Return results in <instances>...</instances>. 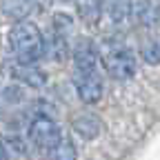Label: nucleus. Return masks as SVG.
Here are the masks:
<instances>
[{
    "instance_id": "nucleus-1",
    "label": "nucleus",
    "mask_w": 160,
    "mask_h": 160,
    "mask_svg": "<svg viewBox=\"0 0 160 160\" xmlns=\"http://www.w3.org/2000/svg\"><path fill=\"white\" fill-rule=\"evenodd\" d=\"M9 47L18 62L36 65L47 53V40L40 27L31 20H20L9 29Z\"/></svg>"
},
{
    "instance_id": "nucleus-2",
    "label": "nucleus",
    "mask_w": 160,
    "mask_h": 160,
    "mask_svg": "<svg viewBox=\"0 0 160 160\" xmlns=\"http://www.w3.org/2000/svg\"><path fill=\"white\" fill-rule=\"evenodd\" d=\"M98 60L113 80H129L136 76V58L120 38H107L98 49Z\"/></svg>"
},
{
    "instance_id": "nucleus-3",
    "label": "nucleus",
    "mask_w": 160,
    "mask_h": 160,
    "mask_svg": "<svg viewBox=\"0 0 160 160\" xmlns=\"http://www.w3.org/2000/svg\"><path fill=\"white\" fill-rule=\"evenodd\" d=\"M62 136L65 133L60 131L58 122H56L53 118L45 116V113L36 116L31 122H29V138H31V142L42 151V153H47L51 147H56Z\"/></svg>"
},
{
    "instance_id": "nucleus-4",
    "label": "nucleus",
    "mask_w": 160,
    "mask_h": 160,
    "mask_svg": "<svg viewBox=\"0 0 160 160\" xmlns=\"http://www.w3.org/2000/svg\"><path fill=\"white\" fill-rule=\"evenodd\" d=\"M76 91L78 98L82 100L85 105H96L102 98V76H100V69H76Z\"/></svg>"
},
{
    "instance_id": "nucleus-5",
    "label": "nucleus",
    "mask_w": 160,
    "mask_h": 160,
    "mask_svg": "<svg viewBox=\"0 0 160 160\" xmlns=\"http://www.w3.org/2000/svg\"><path fill=\"white\" fill-rule=\"evenodd\" d=\"M11 73H13L16 80H20V82H25L29 87H45V82H47L45 71H40L31 62H18L16 60V62L11 65Z\"/></svg>"
},
{
    "instance_id": "nucleus-6",
    "label": "nucleus",
    "mask_w": 160,
    "mask_h": 160,
    "mask_svg": "<svg viewBox=\"0 0 160 160\" xmlns=\"http://www.w3.org/2000/svg\"><path fill=\"white\" fill-rule=\"evenodd\" d=\"M100 7H102V13H107V18L113 25H120L129 16L131 0H100Z\"/></svg>"
},
{
    "instance_id": "nucleus-7",
    "label": "nucleus",
    "mask_w": 160,
    "mask_h": 160,
    "mask_svg": "<svg viewBox=\"0 0 160 160\" xmlns=\"http://www.w3.org/2000/svg\"><path fill=\"white\" fill-rule=\"evenodd\" d=\"M76 9L80 20L87 25L93 27L100 22V16H102V7H100V0H76Z\"/></svg>"
},
{
    "instance_id": "nucleus-8",
    "label": "nucleus",
    "mask_w": 160,
    "mask_h": 160,
    "mask_svg": "<svg viewBox=\"0 0 160 160\" xmlns=\"http://www.w3.org/2000/svg\"><path fill=\"white\" fill-rule=\"evenodd\" d=\"M45 158L47 160H78V151H76L73 140L67 138V136H62V138H60V142L45 153Z\"/></svg>"
},
{
    "instance_id": "nucleus-9",
    "label": "nucleus",
    "mask_w": 160,
    "mask_h": 160,
    "mask_svg": "<svg viewBox=\"0 0 160 160\" xmlns=\"http://www.w3.org/2000/svg\"><path fill=\"white\" fill-rule=\"evenodd\" d=\"M73 127H76V131H78L80 136L87 138V140H91V138H96V136L100 133V122H98V118L91 116V113L78 116V118L73 120Z\"/></svg>"
},
{
    "instance_id": "nucleus-10",
    "label": "nucleus",
    "mask_w": 160,
    "mask_h": 160,
    "mask_svg": "<svg viewBox=\"0 0 160 160\" xmlns=\"http://www.w3.org/2000/svg\"><path fill=\"white\" fill-rule=\"evenodd\" d=\"M142 60L147 65H160V40H151L142 47Z\"/></svg>"
},
{
    "instance_id": "nucleus-11",
    "label": "nucleus",
    "mask_w": 160,
    "mask_h": 160,
    "mask_svg": "<svg viewBox=\"0 0 160 160\" xmlns=\"http://www.w3.org/2000/svg\"><path fill=\"white\" fill-rule=\"evenodd\" d=\"M29 5H33L36 9H47L49 5H51V0H27Z\"/></svg>"
},
{
    "instance_id": "nucleus-12",
    "label": "nucleus",
    "mask_w": 160,
    "mask_h": 160,
    "mask_svg": "<svg viewBox=\"0 0 160 160\" xmlns=\"http://www.w3.org/2000/svg\"><path fill=\"white\" fill-rule=\"evenodd\" d=\"M0 160H11V158H9V151H7V147H5L2 142H0Z\"/></svg>"
},
{
    "instance_id": "nucleus-13",
    "label": "nucleus",
    "mask_w": 160,
    "mask_h": 160,
    "mask_svg": "<svg viewBox=\"0 0 160 160\" xmlns=\"http://www.w3.org/2000/svg\"><path fill=\"white\" fill-rule=\"evenodd\" d=\"M62 2H69V0H62Z\"/></svg>"
}]
</instances>
